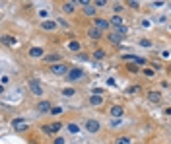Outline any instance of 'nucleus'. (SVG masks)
Listing matches in <instances>:
<instances>
[{
	"instance_id": "nucleus-3",
	"label": "nucleus",
	"mask_w": 171,
	"mask_h": 144,
	"mask_svg": "<svg viewBox=\"0 0 171 144\" xmlns=\"http://www.w3.org/2000/svg\"><path fill=\"white\" fill-rule=\"evenodd\" d=\"M84 127H86V131L88 133H99V128H101V125H99V121H95V119H88L84 123Z\"/></svg>"
},
{
	"instance_id": "nucleus-29",
	"label": "nucleus",
	"mask_w": 171,
	"mask_h": 144,
	"mask_svg": "<svg viewBox=\"0 0 171 144\" xmlns=\"http://www.w3.org/2000/svg\"><path fill=\"white\" fill-rule=\"evenodd\" d=\"M93 6H99V8H103V6H107V0H93Z\"/></svg>"
},
{
	"instance_id": "nucleus-34",
	"label": "nucleus",
	"mask_w": 171,
	"mask_h": 144,
	"mask_svg": "<svg viewBox=\"0 0 171 144\" xmlns=\"http://www.w3.org/2000/svg\"><path fill=\"white\" fill-rule=\"evenodd\" d=\"M111 127H121V119H113V121H111Z\"/></svg>"
},
{
	"instance_id": "nucleus-21",
	"label": "nucleus",
	"mask_w": 171,
	"mask_h": 144,
	"mask_svg": "<svg viewBox=\"0 0 171 144\" xmlns=\"http://www.w3.org/2000/svg\"><path fill=\"white\" fill-rule=\"evenodd\" d=\"M115 33H119L121 37H126V33H128V27H126V26H119V27H115Z\"/></svg>"
},
{
	"instance_id": "nucleus-9",
	"label": "nucleus",
	"mask_w": 171,
	"mask_h": 144,
	"mask_svg": "<svg viewBox=\"0 0 171 144\" xmlns=\"http://www.w3.org/2000/svg\"><path fill=\"white\" fill-rule=\"evenodd\" d=\"M148 99L152 103H160L161 101V94H160V92H155V90H150L148 92Z\"/></svg>"
},
{
	"instance_id": "nucleus-2",
	"label": "nucleus",
	"mask_w": 171,
	"mask_h": 144,
	"mask_svg": "<svg viewBox=\"0 0 171 144\" xmlns=\"http://www.w3.org/2000/svg\"><path fill=\"white\" fill-rule=\"evenodd\" d=\"M51 72L57 76H64L66 72H68V64H64V62H57V64H51Z\"/></svg>"
},
{
	"instance_id": "nucleus-1",
	"label": "nucleus",
	"mask_w": 171,
	"mask_h": 144,
	"mask_svg": "<svg viewBox=\"0 0 171 144\" xmlns=\"http://www.w3.org/2000/svg\"><path fill=\"white\" fill-rule=\"evenodd\" d=\"M84 78V70L82 68H68V72H66V80L70 82H78Z\"/></svg>"
},
{
	"instance_id": "nucleus-26",
	"label": "nucleus",
	"mask_w": 171,
	"mask_h": 144,
	"mask_svg": "<svg viewBox=\"0 0 171 144\" xmlns=\"http://www.w3.org/2000/svg\"><path fill=\"white\" fill-rule=\"evenodd\" d=\"M68 131H70V133H72V134H76V133H78V131H80V127H78V125H76V123H68Z\"/></svg>"
},
{
	"instance_id": "nucleus-37",
	"label": "nucleus",
	"mask_w": 171,
	"mask_h": 144,
	"mask_svg": "<svg viewBox=\"0 0 171 144\" xmlns=\"http://www.w3.org/2000/svg\"><path fill=\"white\" fill-rule=\"evenodd\" d=\"M0 94H4V86L0 84Z\"/></svg>"
},
{
	"instance_id": "nucleus-30",
	"label": "nucleus",
	"mask_w": 171,
	"mask_h": 144,
	"mask_svg": "<svg viewBox=\"0 0 171 144\" xmlns=\"http://www.w3.org/2000/svg\"><path fill=\"white\" fill-rule=\"evenodd\" d=\"M93 57H95V59H103V57H105V53H103L101 49H97L95 53H93Z\"/></svg>"
},
{
	"instance_id": "nucleus-35",
	"label": "nucleus",
	"mask_w": 171,
	"mask_h": 144,
	"mask_svg": "<svg viewBox=\"0 0 171 144\" xmlns=\"http://www.w3.org/2000/svg\"><path fill=\"white\" fill-rule=\"evenodd\" d=\"M128 6H132V8H138V2H134V0H126Z\"/></svg>"
},
{
	"instance_id": "nucleus-31",
	"label": "nucleus",
	"mask_w": 171,
	"mask_h": 144,
	"mask_svg": "<svg viewBox=\"0 0 171 144\" xmlns=\"http://www.w3.org/2000/svg\"><path fill=\"white\" fill-rule=\"evenodd\" d=\"M76 4H80V6H88V4H91V0H74Z\"/></svg>"
},
{
	"instance_id": "nucleus-28",
	"label": "nucleus",
	"mask_w": 171,
	"mask_h": 144,
	"mask_svg": "<svg viewBox=\"0 0 171 144\" xmlns=\"http://www.w3.org/2000/svg\"><path fill=\"white\" fill-rule=\"evenodd\" d=\"M138 92H140V86H132V88L126 90V94H138Z\"/></svg>"
},
{
	"instance_id": "nucleus-13",
	"label": "nucleus",
	"mask_w": 171,
	"mask_h": 144,
	"mask_svg": "<svg viewBox=\"0 0 171 144\" xmlns=\"http://www.w3.org/2000/svg\"><path fill=\"white\" fill-rule=\"evenodd\" d=\"M2 43H4V45H10V47H16L18 45V41L12 37V35H2Z\"/></svg>"
},
{
	"instance_id": "nucleus-4",
	"label": "nucleus",
	"mask_w": 171,
	"mask_h": 144,
	"mask_svg": "<svg viewBox=\"0 0 171 144\" xmlns=\"http://www.w3.org/2000/svg\"><path fill=\"white\" fill-rule=\"evenodd\" d=\"M29 90L33 92V96H41V94H43V88L39 86L37 78H31V80H29Z\"/></svg>"
},
{
	"instance_id": "nucleus-22",
	"label": "nucleus",
	"mask_w": 171,
	"mask_h": 144,
	"mask_svg": "<svg viewBox=\"0 0 171 144\" xmlns=\"http://www.w3.org/2000/svg\"><path fill=\"white\" fill-rule=\"evenodd\" d=\"M29 57H43V49H41V47L29 49Z\"/></svg>"
},
{
	"instance_id": "nucleus-17",
	"label": "nucleus",
	"mask_w": 171,
	"mask_h": 144,
	"mask_svg": "<svg viewBox=\"0 0 171 144\" xmlns=\"http://www.w3.org/2000/svg\"><path fill=\"white\" fill-rule=\"evenodd\" d=\"M37 111H41V113H47L49 109H51V103L49 101H41V103H37V107H35Z\"/></svg>"
},
{
	"instance_id": "nucleus-19",
	"label": "nucleus",
	"mask_w": 171,
	"mask_h": 144,
	"mask_svg": "<svg viewBox=\"0 0 171 144\" xmlns=\"http://www.w3.org/2000/svg\"><path fill=\"white\" fill-rule=\"evenodd\" d=\"M12 125H14V128H16V131H25V128H27V125L23 123L21 119H16V121H14Z\"/></svg>"
},
{
	"instance_id": "nucleus-24",
	"label": "nucleus",
	"mask_w": 171,
	"mask_h": 144,
	"mask_svg": "<svg viewBox=\"0 0 171 144\" xmlns=\"http://www.w3.org/2000/svg\"><path fill=\"white\" fill-rule=\"evenodd\" d=\"M68 49H70V51H74V53H78V51H80V43H78V41H70Z\"/></svg>"
},
{
	"instance_id": "nucleus-14",
	"label": "nucleus",
	"mask_w": 171,
	"mask_h": 144,
	"mask_svg": "<svg viewBox=\"0 0 171 144\" xmlns=\"http://www.w3.org/2000/svg\"><path fill=\"white\" fill-rule=\"evenodd\" d=\"M57 26H59L57 21H43V23H41V27H43V29H47V31H54Z\"/></svg>"
},
{
	"instance_id": "nucleus-6",
	"label": "nucleus",
	"mask_w": 171,
	"mask_h": 144,
	"mask_svg": "<svg viewBox=\"0 0 171 144\" xmlns=\"http://www.w3.org/2000/svg\"><path fill=\"white\" fill-rule=\"evenodd\" d=\"M93 27H97V29H99V31H105V29H109V21L107 20H101V18H95V20H93Z\"/></svg>"
},
{
	"instance_id": "nucleus-27",
	"label": "nucleus",
	"mask_w": 171,
	"mask_h": 144,
	"mask_svg": "<svg viewBox=\"0 0 171 144\" xmlns=\"http://www.w3.org/2000/svg\"><path fill=\"white\" fill-rule=\"evenodd\" d=\"M49 111L53 113V115H59V113H62L64 109H62V107H51V109H49Z\"/></svg>"
},
{
	"instance_id": "nucleus-18",
	"label": "nucleus",
	"mask_w": 171,
	"mask_h": 144,
	"mask_svg": "<svg viewBox=\"0 0 171 144\" xmlns=\"http://www.w3.org/2000/svg\"><path fill=\"white\" fill-rule=\"evenodd\" d=\"M62 12L64 14H74V2H64L62 4Z\"/></svg>"
},
{
	"instance_id": "nucleus-10",
	"label": "nucleus",
	"mask_w": 171,
	"mask_h": 144,
	"mask_svg": "<svg viewBox=\"0 0 171 144\" xmlns=\"http://www.w3.org/2000/svg\"><path fill=\"white\" fill-rule=\"evenodd\" d=\"M109 26H113V27L124 26V20H123V16H111V20H109Z\"/></svg>"
},
{
	"instance_id": "nucleus-11",
	"label": "nucleus",
	"mask_w": 171,
	"mask_h": 144,
	"mask_svg": "<svg viewBox=\"0 0 171 144\" xmlns=\"http://www.w3.org/2000/svg\"><path fill=\"white\" fill-rule=\"evenodd\" d=\"M123 59L124 60H132V62L140 64V66H144V64H146V59H140V57H134V55H124Z\"/></svg>"
},
{
	"instance_id": "nucleus-25",
	"label": "nucleus",
	"mask_w": 171,
	"mask_h": 144,
	"mask_svg": "<svg viewBox=\"0 0 171 144\" xmlns=\"http://www.w3.org/2000/svg\"><path fill=\"white\" fill-rule=\"evenodd\" d=\"M76 94V90H72V88H64L62 90V96H66V97H72Z\"/></svg>"
},
{
	"instance_id": "nucleus-23",
	"label": "nucleus",
	"mask_w": 171,
	"mask_h": 144,
	"mask_svg": "<svg viewBox=\"0 0 171 144\" xmlns=\"http://www.w3.org/2000/svg\"><path fill=\"white\" fill-rule=\"evenodd\" d=\"M115 144H132V138H130V136H119V138L115 140Z\"/></svg>"
},
{
	"instance_id": "nucleus-16",
	"label": "nucleus",
	"mask_w": 171,
	"mask_h": 144,
	"mask_svg": "<svg viewBox=\"0 0 171 144\" xmlns=\"http://www.w3.org/2000/svg\"><path fill=\"white\" fill-rule=\"evenodd\" d=\"M88 35H90L91 39H99L103 35L101 31H99V29H97V27H90V29H88Z\"/></svg>"
},
{
	"instance_id": "nucleus-7",
	"label": "nucleus",
	"mask_w": 171,
	"mask_h": 144,
	"mask_svg": "<svg viewBox=\"0 0 171 144\" xmlns=\"http://www.w3.org/2000/svg\"><path fill=\"white\" fill-rule=\"evenodd\" d=\"M62 57L59 53H51V55H43V62H60Z\"/></svg>"
},
{
	"instance_id": "nucleus-20",
	"label": "nucleus",
	"mask_w": 171,
	"mask_h": 144,
	"mask_svg": "<svg viewBox=\"0 0 171 144\" xmlns=\"http://www.w3.org/2000/svg\"><path fill=\"white\" fill-rule=\"evenodd\" d=\"M90 103H91V105H101V103H103V97L97 96V94H93V96L90 97Z\"/></svg>"
},
{
	"instance_id": "nucleus-8",
	"label": "nucleus",
	"mask_w": 171,
	"mask_h": 144,
	"mask_svg": "<svg viewBox=\"0 0 171 144\" xmlns=\"http://www.w3.org/2000/svg\"><path fill=\"white\" fill-rule=\"evenodd\" d=\"M60 128H62V123H59V121H54L51 127H43V131L45 133H49V134H53V133H59Z\"/></svg>"
},
{
	"instance_id": "nucleus-12",
	"label": "nucleus",
	"mask_w": 171,
	"mask_h": 144,
	"mask_svg": "<svg viewBox=\"0 0 171 144\" xmlns=\"http://www.w3.org/2000/svg\"><path fill=\"white\" fill-rule=\"evenodd\" d=\"M107 39H109V41H111V43H115V45H121V41H123L124 37H121V35H119V33H115V31H111V33H109V37H107Z\"/></svg>"
},
{
	"instance_id": "nucleus-15",
	"label": "nucleus",
	"mask_w": 171,
	"mask_h": 144,
	"mask_svg": "<svg viewBox=\"0 0 171 144\" xmlns=\"http://www.w3.org/2000/svg\"><path fill=\"white\" fill-rule=\"evenodd\" d=\"M84 14H86V16H90V18H95V6H93V4L84 6Z\"/></svg>"
},
{
	"instance_id": "nucleus-33",
	"label": "nucleus",
	"mask_w": 171,
	"mask_h": 144,
	"mask_svg": "<svg viewBox=\"0 0 171 144\" xmlns=\"http://www.w3.org/2000/svg\"><path fill=\"white\" fill-rule=\"evenodd\" d=\"M54 144H66V140H64L62 136H57V138H54Z\"/></svg>"
},
{
	"instance_id": "nucleus-36",
	"label": "nucleus",
	"mask_w": 171,
	"mask_h": 144,
	"mask_svg": "<svg viewBox=\"0 0 171 144\" xmlns=\"http://www.w3.org/2000/svg\"><path fill=\"white\" fill-rule=\"evenodd\" d=\"M144 74H146V76H154V70H150V68H146V70H144Z\"/></svg>"
},
{
	"instance_id": "nucleus-32",
	"label": "nucleus",
	"mask_w": 171,
	"mask_h": 144,
	"mask_svg": "<svg viewBox=\"0 0 171 144\" xmlns=\"http://www.w3.org/2000/svg\"><path fill=\"white\" fill-rule=\"evenodd\" d=\"M152 43L148 41V39H140V47H150Z\"/></svg>"
},
{
	"instance_id": "nucleus-5",
	"label": "nucleus",
	"mask_w": 171,
	"mask_h": 144,
	"mask_svg": "<svg viewBox=\"0 0 171 144\" xmlns=\"http://www.w3.org/2000/svg\"><path fill=\"white\" fill-rule=\"evenodd\" d=\"M124 115V109L121 105H113L111 109H109V117H115V119H121Z\"/></svg>"
}]
</instances>
